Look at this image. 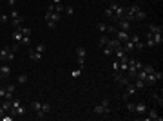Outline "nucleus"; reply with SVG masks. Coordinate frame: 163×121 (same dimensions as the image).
Masks as SVG:
<instances>
[{
	"label": "nucleus",
	"instance_id": "4c0bfd02",
	"mask_svg": "<svg viewBox=\"0 0 163 121\" xmlns=\"http://www.w3.org/2000/svg\"><path fill=\"white\" fill-rule=\"evenodd\" d=\"M73 6H65V11H63V13H67V15H73Z\"/></svg>",
	"mask_w": 163,
	"mask_h": 121
},
{
	"label": "nucleus",
	"instance_id": "c03bdc74",
	"mask_svg": "<svg viewBox=\"0 0 163 121\" xmlns=\"http://www.w3.org/2000/svg\"><path fill=\"white\" fill-rule=\"evenodd\" d=\"M47 27H49V29H53V27H56V24H54V22H51V20H49V22H47Z\"/></svg>",
	"mask_w": 163,
	"mask_h": 121
},
{
	"label": "nucleus",
	"instance_id": "393cba45",
	"mask_svg": "<svg viewBox=\"0 0 163 121\" xmlns=\"http://www.w3.org/2000/svg\"><path fill=\"white\" fill-rule=\"evenodd\" d=\"M145 16H147V15H145V11H143V9H140L138 13H136V16H134V20H140V22H141V20H145Z\"/></svg>",
	"mask_w": 163,
	"mask_h": 121
},
{
	"label": "nucleus",
	"instance_id": "e433bc0d",
	"mask_svg": "<svg viewBox=\"0 0 163 121\" xmlns=\"http://www.w3.org/2000/svg\"><path fill=\"white\" fill-rule=\"evenodd\" d=\"M112 71H120V62H118V60L112 62Z\"/></svg>",
	"mask_w": 163,
	"mask_h": 121
},
{
	"label": "nucleus",
	"instance_id": "6e6552de",
	"mask_svg": "<svg viewBox=\"0 0 163 121\" xmlns=\"http://www.w3.org/2000/svg\"><path fill=\"white\" fill-rule=\"evenodd\" d=\"M134 94H136V87H134L132 81H129V83H127V91H125V94H123V100H129V98L134 96Z\"/></svg>",
	"mask_w": 163,
	"mask_h": 121
},
{
	"label": "nucleus",
	"instance_id": "9d476101",
	"mask_svg": "<svg viewBox=\"0 0 163 121\" xmlns=\"http://www.w3.org/2000/svg\"><path fill=\"white\" fill-rule=\"evenodd\" d=\"M140 9H141V7H140L138 4H130V7H127V9H125V13H127V15H130V16H136V13H138Z\"/></svg>",
	"mask_w": 163,
	"mask_h": 121
},
{
	"label": "nucleus",
	"instance_id": "0eeeda50",
	"mask_svg": "<svg viewBox=\"0 0 163 121\" xmlns=\"http://www.w3.org/2000/svg\"><path fill=\"white\" fill-rule=\"evenodd\" d=\"M112 80L116 81V83H122V85H127L129 83V80L125 78V76L120 72V71H114V74H112Z\"/></svg>",
	"mask_w": 163,
	"mask_h": 121
},
{
	"label": "nucleus",
	"instance_id": "7ed1b4c3",
	"mask_svg": "<svg viewBox=\"0 0 163 121\" xmlns=\"http://www.w3.org/2000/svg\"><path fill=\"white\" fill-rule=\"evenodd\" d=\"M109 7L112 9V13H114V18H116V20H122V18H123V15H125V7L118 6V4H111Z\"/></svg>",
	"mask_w": 163,
	"mask_h": 121
},
{
	"label": "nucleus",
	"instance_id": "79ce46f5",
	"mask_svg": "<svg viewBox=\"0 0 163 121\" xmlns=\"http://www.w3.org/2000/svg\"><path fill=\"white\" fill-rule=\"evenodd\" d=\"M102 105H105V107H111V101H109L107 98H103V100H102Z\"/></svg>",
	"mask_w": 163,
	"mask_h": 121
},
{
	"label": "nucleus",
	"instance_id": "39448f33",
	"mask_svg": "<svg viewBox=\"0 0 163 121\" xmlns=\"http://www.w3.org/2000/svg\"><path fill=\"white\" fill-rule=\"evenodd\" d=\"M147 110H149V108H147V105H145L143 101H140V103H136V105H134V112H136L138 116H145V114H147Z\"/></svg>",
	"mask_w": 163,
	"mask_h": 121
},
{
	"label": "nucleus",
	"instance_id": "f704fd0d",
	"mask_svg": "<svg viewBox=\"0 0 163 121\" xmlns=\"http://www.w3.org/2000/svg\"><path fill=\"white\" fill-rule=\"evenodd\" d=\"M11 18H9V15H0V22H2V24H7Z\"/></svg>",
	"mask_w": 163,
	"mask_h": 121
},
{
	"label": "nucleus",
	"instance_id": "ea45409f",
	"mask_svg": "<svg viewBox=\"0 0 163 121\" xmlns=\"http://www.w3.org/2000/svg\"><path fill=\"white\" fill-rule=\"evenodd\" d=\"M4 98H6V89H4V87H0V100H4Z\"/></svg>",
	"mask_w": 163,
	"mask_h": 121
},
{
	"label": "nucleus",
	"instance_id": "2f4dec72",
	"mask_svg": "<svg viewBox=\"0 0 163 121\" xmlns=\"http://www.w3.org/2000/svg\"><path fill=\"white\" fill-rule=\"evenodd\" d=\"M141 69H143L147 74H152V72H154V67H152V65H143V67H141Z\"/></svg>",
	"mask_w": 163,
	"mask_h": 121
},
{
	"label": "nucleus",
	"instance_id": "f257e3e1",
	"mask_svg": "<svg viewBox=\"0 0 163 121\" xmlns=\"http://www.w3.org/2000/svg\"><path fill=\"white\" fill-rule=\"evenodd\" d=\"M76 58H78V65H80V69L83 67V63H85V56H87V49L83 45H78L76 47Z\"/></svg>",
	"mask_w": 163,
	"mask_h": 121
},
{
	"label": "nucleus",
	"instance_id": "58836bf2",
	"mask_svg": "<svg viewBox=\"0 0 163 121\" xmlns=\"http://www.w3.org/2000/svg\"><path fill=\"white\" fill-rule=\"evenodd\" d=\"M9 49H11V51H13V52H16V51L20 49V43H13V45H11Z\"/></svg>",
	"mask_w": 163,
	"mask_h": 121
},
{
	"label": "nucleus",
	"instance_id": "49530a36",
	"mask_svg": "<svg viewBox=\"0 0 163 121\" xmlns=\"http://www.w3.org/2000/svg\"><path fill=\"white\" fill-rule=\"evenodd\" d=\"M102 2H105V0H102Z\"/></svg>",
	"mask_w": 163,
	"mask_h": 121
},
{
	"label": "nucleus",
	"instance_id": "1a4fd4ad",
	"mask_svg": "<svg viewBox=\"0 0 163 121\" xmlns=\"http://www.w3.org/2000/svg\"><path fill=\"white\" fill-rule=\"evenodd\" d=\"M107 47H111V49L114 51V49H118V47H122V42H120L118 38H109V42H107Z\"/></svg>",
	"mask_w": 163,
	"mask_h": 121
},
{
	"label": "nucleus",
	"instance_id": "c9c22d12",
	"mask_svg": "<svg viewBox=\"0 0 163 121\" xmlns=\"http://www.w3.org/2000/svg\"><path fill=\"white\" fill-rule=\"evenodd\" d=\"M20 43H27V45H29V43H31V36L24 35V36H22V42H20Z\"/></svg>",
	"mask_w": 163,
	"mask_h": 121
},
{
	"label": "nucleus",
	"instance_id": "f3484780",
	"mask_svg": "<svg viewBox=\"0 0 163 121\" xmlns=\"http://www.w3.org/2000/svg\"><path fill=\"white\" fill-rule=\"evenodd\" d=\"M149 33H152V35H156V33H163V27L161 25H156V24H150L149 25Z\"/></svg>",
	"mask_w": 163,
	"mask_h": 121
},
{
	"label": "nucleus",
	"instance_id": "f03ea898",
	"mask_svg": "<svg viewBox=\"0 0 163 121\" xmlns=\"http://www.w3.org/2000/svg\"><path fill=\"white\" fill-rule=\"evenodd\" d=\"M93 110H94V114H98V116H105V117L111 116V107H105V105H102V103H98Z\"/></svg>",
	"mask_w": 163,
	"mask_h": 121
},
{
	"label": "nucleus",
	"instance_id": "473e14b6",
	"mask_svg": "<svg viewBox=\"0 0 163 121\" xmlns=\"http://www.w3.org/2000/svg\"><path fill=\"white\" fill-rule=\"evenodd\" d=\"M35 51H36V52H42V54H43V52H46V45H43V43H38V45L35 47Z\"/></svg>",
	"mask_w": 163,
	"mask_h": 121
},
{
	"label": "nucleus",
	"instance_id": "412c9836",
	"mask_svg": "<svg viewBox=\"0 0 163 121\" xmlns=\"http://www.w3.org/2000/svg\"><path fill=\"white\" fill-rule=\"evenodd\" d=\"M107 42H109V36H105V35H102V36H100V40H98V45H100V49L107 45Z\"/></svg>",
	"mask_w": 163,
	"mask_h": 121
},
{
	"label": "nucleus",
	"instance_id": "b1692460",
	"mask_svg": "<svg viewBox=\"0 0 163 121\" xmlns=\"http://www.w3.org/2000/svg\"><path fill=\"white\" fill-rule=\"evenodd\" d=\"M80 76H82V69H80V67H78V69H74V71L71 72V78H73V80H78Z\"/></svg>",
	"mask_w": 163,
	"mask_h": 121
},
{
	"label": "nucleus",
	"instance_id": "f8f14e48",
	"mask_svg": "<svg viewBox=\"0 0 163 121\" xmlns=\"http://www.w3.org/2000/svg\"><path fill=\"white\" fill-rule=\"evenodd\" d=\"M26 112H27V108H26L24 105H20V107H16V108L11 110V114H13V116H24Z\"/></svg>",
	"mask_w": 163,
	"mask_h": 121
},
{
	"label": "nucleus",
	"instance_id": "72a5a7b5",
	"mask_svg": "<svg viewBox=\"0 0 163 121\" xmlns=\"http://www.w3.org/2000/svg\"><path fill=\"white\" fill-rule=\"evenodd\" d=\"M103 15H105L107 18H114V13H112V9H111V7H107V9H105V13H103Z\"/></svg>",
	"mask_w": 163,
	"mask_h": 121
},
{
	"label": "nucleus",
	"instance_id": "a19ab883",
	"mask_svg": "<svg viewBox=\"0 0 163 121\" xmlns=\"http://www.w3.org/2000/svg\"><path fill=\"white\" fill-rule=\"evenodd\" d=\"M127 110L129 112H134V103H127Z\"/></svg>",
	"mask_w": 163,
	"mask_h": 121
},
{
	"label": "nucleus",
	"instance_id": "4468645a",
	"mask_svg": "<svg viewBox=\"0 0 163 121\" xmlns=\"http://www.w3.org/2000/svg\"><path fill=\"white\" fill-rule=\"evenodd\" d=\"M147 119H152V121H161V116L158 114V110H147Z\"/></svg>",
	"mask_w": 163,
	"mask_h": 121
},
{
	"label": "nucleus",
	"instance_id": "ddd939ff",
	"mask_svg": "<svg viewBox=\"0 0 163 121\" xmlns=\"http://www.w3.org/2000/svg\"><path fill=\"white\" fill-rule=\"evenodd\" d=\"M118 29H122V31H129L130 29V22H127V20H118Z\"/></svg>",
	"mask_w": 163,
	"mask_h": 121
},
{
	"label": "nucleus",
	"instance_id": "a211bd4d",
	"mask_svg": "<svg viewBox=\"0 0 163 121\" xmlns=\"http://www.w3.org/2000/svg\"><path fill=\"white\" fill-rule=\"evenodd\" d=\"M134 87H136V91H143L145 89V81L143 80H138V78H134Z\"/></svg>",
	"mask_w": 163,
	"mask_h": 121
},
{
	"label": "nucleus",
	"instance_id": "c756f323",
	"mask_svg": "<svg viewBox=\"0 0 163 121\" xmlns=\"http://www.w3.org/2000/svg\"><path fill=\"white\" fill-rule=\"evenodd\" d=\"M107 27H109V25H105V24H102V22H100V24H98V25H96V29H98V31H100V33H102V35H103V33H107Z\"/></svg>",
	"mask_w": 163,
	"mask_h": 121
},
{
	"label": "nucleus",
	"instance_id": "5701e85b",
	"mask_svg": "<svg viewBox=\"0 0 163 121\" xmlns=\"http://www.w3.org/2000/svg\"><path fill=\"white\" fill-rule=\"evenodd\" d=\"M51 108H53V107H51L49 103H42V108H40V110H42L43 114H46V116H47V114L51 112Z\"/></svg>",
	"mask_w": 163,
	"mask_h": 121
},
{
	"label": "nucleus",
	"instance_id": "2eb2a0df",
	"mask_svg": "<svg viewBox=\"0 0 163 121\" xmlns=\"http://www.w3.org/2000/svg\"><path fill=\"white\" fill-rule=\"evenodd\" d=\"M152 42H154V45H161V43H163V33L152 35Z\"/></svg>",
	"mask_w": 163,
	"mask_h": 121
},
{
	"label": "nucleus",
	"instance_id": "a878e982",
	"mask_svg": "<svg viewBox=\"0 0 163 121\" xmlns=\"http://www.w3.org/2000/svg\"><path fill=\"white\" fill-rule=\"evenodd\" d=\"M123 49H125L127 52H130V51H134V43L130 42V40H127V42H125V45H123Z\"/></svg>",
	"mask_w": 163,
	"mask_h": 121
},
{
	"label": "nucleus",
	"instance_id": "bb28decb",
	"mask_svg": "<svg viewBox=\"0 0 163 121\" xmlns=\"http://www.w3.org/2000/svg\"><path fill=\"white\" fill-rule=\"evenodd\" d=\"M31 108H33L35 112H38L40 108H42V101H31Z\"/></svg>",
	"mask_w": 163,
	"mask_h": 121
},
{
	"label": "nucleus",
	"instance_id": "423d86ee",
	"mask_svg": "<svg viewBox=\"0 0 163 121\" xmlns=\"http://www.w3.org/2000/svg\"><path fill=\"white\" fill-rule=\"evenodd\" d=\"M114 35H116L114 38H118V40L122 42V43H125V42L129 40V31H122V29H116V31H114Z\"/></svg>",
	"mask_w": 163,
	"mask_h": 121
},
{
	"label": "nucleus",
	"instance_id": "4be33fe9",
	"mask_svg": "<svg viewBox=\"0 0 163 121\" xmlns=\"http://www.w3.org/2000/svg\"><path fill=\"white\" fill-rule=\"evenodd\" d=\"M27 80H29V76L24 72V74H18V80H16V81H18L20 85H24V83H27Z\"/></svg>",
	"mask_w": 163,
	"mask_h": 121
},
{
	"label": "nucleus",
	"instance_id": "a18cd8bd",
	"mask_svg": "<svg viewBox=\"0 0 163 121\" xmlns=\"http://www.w3.org/2000/svg\"><path fill=\"white\" fill-rule=\"evenodd\" d=\"M53 4H62V0H53Z\"/></svg>",
	"mask_w": 163,
	"mask_h": 121
},
{
	"label": "nucleus",
	"instance_id": "c85d7f7f",
	"mask_svg": "<svg viewBox=\"0 0 163 121\" xmlns=\"http://www.w3.org/2000/svg\"><path fill=\"white\" fill-rule=\"evenodd\" d=\"M147 47H154V42H152V33H147Z\"/></svg>",
	"mask_w": 163,
	"mask_h": 121
},
{
	"label": "nucleus",
	"instance_id": "cd10ccee",
	"mask_svg": "<svg viewBox=\"0 0 163 121\" xmlns=\"http://www.w3.org/2000/svg\"><path fill=\"white\" fill-rule=\"evenodd\" d=\"M18 31L22 33V35H27V36H31V29H29V27H26V25H20V27H18Z\"/></svg>",
	"mask_w": 163,
	"mask_h": 121
},
{
	"label": "nucleus",
	"instance_id": "dca6fc26",
	"mask_svg": "<svg viewBox=\"0 0 163 121\" xmlns=\"http://www.w3.org/2000/svg\"><path fill=\"white\" fill-rule=\"evenodd\" d=\"M29 58H31L33 62H40L43 56H42V52H36V51H29Z\"/></svg>",
	"mask_w": 163,
	"mask_h": 121
},
{
	"label": "nucleus",
	"instance_id": "9b49d317",
	"mask_svg": "<svg viewBox=\"0 0 163 121\" xmlns=\"http://www.w3.org/2000/svg\"><path fill=\"white\" fill-rule=\"evenodd\" d=\"M9 74H11L9 65H0V78H9Z\"/></svg>",
	"mask_w": 163,
	"mask_h": 121
},
{
	"label": "nucleus",
	"instance_id": "7c9ffc66",
	"mask_svg": "<svg viewBox=\"0 0 163 121\" xmlns=\"http://www.w3.org/2000/svg\"><path fill=\"white\" fill-rule=\"evenodd\" d=\"M102 49H103V54H105V56H112V52H114V51H112L111 47H107V45H105V47H102Z\"/></svg>",
	"mask_w": 163,
	"mask_h": 121
},
{
	"label": "nucleus",
	"instance_id": "6ab92c4d",
	"mask_svg": "<svg viewBox=\"0 0 163 121\" xmlns=\"http://www.w3.org/2000/svg\"><path fill=\"white\" fill-rule=\"evenodd\" d=\"M22 36H24V35H22L18 29H15V33H13V42H15V43H20V42H22Z\"/></svg>",
	"mask_w": 163,
	"mask_h": 121
},
{
	"label": "nucleus",
	"instance_id": "aec40b11",
	"mask_svg": "<svg viewBox=\"0 0 163 121\" xmlns=\"http://www.w3.org/2000/svg\"><path fill=\"white\" fill-rule=\"evenodd\" d=\"M7 54H9V47H2L0 49V60L7 62Z\"/></svg>",
	"mask_w": 163,
	"mask_h": 121
},
{
	"label": "nucleus",
	"instance_id": "37998d69",
	"mask_svg": "<svg viewBox=\"0 0 163 121\" xmlns=\"http://www.w3.org/2000/svg\"><path fill=\"white\" fill-rule=\"evenodd\" d=\"M15 4H16V0H7V6L9 7H15Z\"/></svg>",
	"mask_w": 163,
	"mask_h": 121
},
{
	"label": "nucleus",
	"instance_id": "20e7f679",
	"mask_svg": "<svg viewBox=\"0 0 163 121\" xmlns=\"http://www.w3.org/2000/svg\"><path fill=\"white\" fill-rule=\"evenodd\" d=\"M112 54H116V58H118V62H127L129 60V52L123 49V47H118V49H114V52Z\"/></svg>",
	"mask_w": 163,
	"mask_h": 121
}]
</instances>
